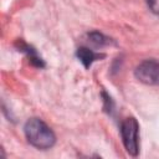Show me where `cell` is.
I'll return each mask as SVG.
<instances>
[{
    "mask_svg": "<svg viewBox=\"0 0 159 159\" xmlns=\"http://www.w3.org/2000/svg\"><path fill=\"white\" fill-rule=\"evenodd\" d=\"M145 1H147V5H148L149 10L153 14L159 15V0H145Z\"/></svg>",
    "mask_w": 159,
    "mask_h": 159,
    "instance_id": "obj_6",
    "label": "cell"
},
{
    "mask_svg": "<svg viewBox=\"0 0 159 159\" xmlns=\"http://www.w3.org/2000/svg\"><path fill=\"white\" fill-rule=\"evenodd\" d=\"M135 78L149 86H159V62L155 60H145L140 62L134 71Z\"/></svg>",
    "mask_w": 159,
    "mask_h": 159,
    "instance_id": "obj_3",
    "label": "cell"
},
{
    "mask_svg": "<svg viewBox=\"0 0 159 159\" xmlns=\"http://www.w3.org/2000/svg\"><path fill=\"white\" fill-rule=\"evenodd\" d=\"M26 139L37 149H50L56 143V135L52 129L40 118H31L24 127Z\"/></svg>",
    "mask_w": 159,
    "mask_h": 159,
    "instance_id": "obj_1",
    "label": "cell"
},
{
    "mask_svg": "<svg viewBox=\"0 0 159 159\" xmlns=\"http://www.w3.org/2000/svg\"><path fill=\"white\" fill-rule=\"evenodd\" d=\"M120 135L128 154L135 157L139 153V124L135 118L129 117L122 122Z\"/></svg>",
    "mask_w": 159,
    "mask_h": 159,
    "instance_id": "obj_2",
    "label": "cell"
},
{
    "mask_svg": "<svg viewBox=\"0 0 159 159\" xmlns=\"http://www.w3.org/2000/svg\"><path fill=\"white\" fill-rule=\"evenodd\" d=\"M76 55H77L78 60L83 63V66H84V67H89V66H91L96 60H98V58L103 57V55L96 53L94 51L89 50L88 47H80V48L77 50Z\"/></svg>",
    "mask_w": 159,
    "mask_h": 159,
    "instance_id": "obj_4",
    "label": "cell"
},
{
    "mask_svg": "<svg viewBox=\"0 0 159 159\" xmlns=\"http://www.w3.org/2000/svg\"><path fill=\"white\" fill-rule=\"evenodd\" d=\"M88 37H89V41L96 46H104L111 42V39L106 37L103 34H99V32H91L88 34Z\"/></svg>",
    "mask_w": 159,
    "mask_h": 159,
    "instance_id": "obj_5",
    "label": "cell"
}]
</instances>
